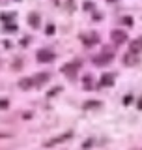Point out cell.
<instances>
[{"label":"cell","instance_id":"obj_1","mask_svg":"<svg viewBox=\"0 0 142 150\" xmlns=\"http://www.w3.org/2000/svg\"><path fill=\"white\" fill-rule=\"evenodd\" d=\"M112 58H114V51H105V53H101V54H97L96 58H93V64L96 66H107L108 62H112Z\"/></svg>","mask_w":142,"mask_h":150},{"label":"cell","instance_id":"obj_2","mask_svg":"<svg viewBox=\"0 0 142 150\" xmlns=\"http://www.w3.org/2000/svg\"><path fill=\"white\" fill-rule=\"evenodd\" d=\"M37 60H39V62H53L54 53L49 51V49H41V51H37Z\"/></svg>","mask_w":142,"mask_h":150},{"label":"cell","instance_id":"obj_3","mask_svg":"<svg viewBox=\"0 0 142 150\" xmlns=\"http://www.w3.org/2000/svg\"><path fill=\"white\" fill-rule=\"evenodd\" d=\"M110 40L114 41V43H124V41L127 40V32H124V30H112L110 32Z\"/></svg>","mask_w":142,"mask_h":150},{"label":"cell","instance_id":"obj_4","mask_svg":"<svg viewBox=\"0 0 142 150\" xmlns=\"http://www.w3.org/2000/svg\"><path fill=\"white\" fill-rule=\"evenodd\" d=\"M136 62H138V53H135V51L125 53V56H124V64L125 66H135Z\"/></svg>","mask_w":142,"mask_h":150},{"label":"cell","instance_id":"obj_5","mask_svg":"<svg viewBox=\"0 0 142 150\" xmlns=\"http://www.w3.org/2000/svg\"><path fill=\"white\" fill-rule=\"evenodd\" d=\"M80 40H82V43H86V45H93V43L99 41V36L96 34V32H90V34H82Z\"/></svg>","mask_w":142,"mask_h":150},{"label":"cell","instance_id":"obj_6","mask_svg":"<svg viewBox=\"0 0 142 150\" xmlns=\"http://www.w3.org/2000/svg\"><path fill=\"white\" fill-rule=\"evenodd\" d=\"M77 69H79V62H73V64H65V66H62V73L69 75V77H73V75L77 73Z\"/></svg>","mask_w":142,"mask_h":150},{"label":"cell","instance_id":"obj_7","mask_svg":"<svg viewBox=\"0 0 142 150\" xmlns=\"http://www.w3.org/2000/svg\"><path fill=\"white\" fill-rule=\"evenodd\" d=\"M47 81H49V73H39V75H34V77H32L34 86H41V84H45Z\"/></svg>","mask_w":142,"mask_h":150},{"label":"cell","instance_id":"obj_8","mask_svg":"<svg viewBox=\"0 0 142 150\" xmlns=\"http://www.w3.org/2000/svg\"><path fill=\"white\" fill-rule=\"evenodd\" d=\"M71 137V133H64V135H60L58 139H53V141H47V146H53V144H58V143H62V141H67Z\"/></svg>","mask_w":142,"mask_h":150},{"label":"cell","instance_id":"obj_9","mask_svg":"<svg viewBox=\"0 0 142 150\" xmlns=\"http://www.w3.org/2000/svg\"><path fill=\"white\" fill-rule=\"evenodd\" d=\"M129 51H135V53H138V51H142V36L136 38V40L131 43V49Z\"/></svg>","mask_w":142,"mask_h":150},{"label":"cell","instance_id":"obj_10","mask_svg":"<svg viewBox=\"0 0 142 150\" xmlns=\"http://www.w3.org/2000/svg\"><path fill=\"white\" fill-rule=\"evenodd\" d=\"M112 83H114V75H110V73L103 75V79H101V84H103V86H110Z\"/></svg>","mask_w":142,"mask_h":150},{"label":"cell","instance_id":"obj_11","mask_svg":"<svg viewBox=\"0 0 142 150\" xmlns=\"http://www.w3.org/2000/svg\"><path fill=\"white\" fill-rule=\"evenodd\" d=\"M28 23H30V26H39V15H36V13H30L28 15Z\"/></svg>","mask_w":142,"mask_h":150},{"label":"cell","instance_id":"obj_12","mask_svg":"<svg viewBox=\"0 0 142 150\" xmlns=\"http://www.w3.org/2000/svg\"><path fill=\"white\" fill-rule=\"evenodd\" d=\"M19 86H21V88H30V86H34V83H32V77L22 79V81L19 83Z\"/></svg>","mask_w":142,"mask_h":150},{"label":"cell","instance_id":"obj_13","mask_svg":"<svg viewBox=\"0 0 142 150\" xmlns=\"http://www.w3.org/2000/svg\"><path fill=\"white\" fill-rule=\"evenodd\" d=\"M84 107H86V109H93V107H101V103L99 101H86Z\"/></svg>","mask_w":142,"mask_h":150},{"label":"cell","instance_id":"obj_14","mask_svg":"<svg viewBox=\"0 0 142 150\" xmlns=\"http://www.w3.org/2000/svg\"><path fill=\"white\" fill-rule=\"evenodd\" d=\"M8 105H9V101H8V100H0V109H6Z\"/></svg>","mask_w":142,"mask_h":150},{"label":"cell","instance_id":"obj_15","mask_svg":"<svg viewBox=\"0 0 142 150\" xmlns=\"http://www.w3.org/2000/svg\"><path fill=\"white\" fill-rule=\"evenodd\" d=\"M131 101H133V96H125L124 98V103H125V105H129Z\"/></svg>","mask_w":142,"mask_h":150},{"label":"cell","instance_id":"obj_16","mask_svg":"<svg viewBox=\"0 0 142 150\" xmlns=\"http://www.w3.org/2000/svg\"><path fill=\"white\" fill-rule=\"evenodd\" d=\"M47 34H54V26H53V25L47 26Z\"/></svg>","mask_w":142,"mask_h":150},{"label":"cell","instance_id":"obj_17","mask_svg":"<svg viewBox=\"0 0 142 150\" xmlns=\"http://www.w3.org/2000/svg\"><path fill=\"white\" fill-rule=\"evenodd\" d=\"M4 137H9V135H6V133H0V139H4Z\"/></svg>","mask_w":142,"mask_h":150},{"label":"cell","instance_id":"obj_18","mask_svg":"<svg viewBox=\"0 0 142 150\" xmlns=\"http://www.w3.org/2000/svg\"><path fill=\"white\" fill-rule=\"evenodd\" d=\"M138 109H142V100H140V101H138Z\"/></svg>","mask_w":142,"mask_h":150}]
</instances>
